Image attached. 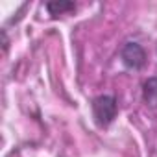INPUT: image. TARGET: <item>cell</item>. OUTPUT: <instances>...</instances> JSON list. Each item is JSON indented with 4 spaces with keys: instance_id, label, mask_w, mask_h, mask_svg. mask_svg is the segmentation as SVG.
<instances>
[{
    "instance_id": "cell-1",
    "label": "cell",
    "mask_w": 157,
    "mask_h": 157,
    "mask_svg": "<svg viewBox=\"0 0 157 157\" xmlns=\"http://www.w3.org/2000/svg\"><path fill=\"white\" fill-rule=\"evenodd\" d=\"M93 122L98 129H107L118 117V100L115 94H98L91 100Z\"/></svg>"
},
{
    "instance_id": "cell-2",
    "label": "cell",
    "mask_w": 157,
    "mask_h": 157,
    "mask_svg": "<svg viewBox=\"0 0 157 157\" xmlns=\"http://www.w3.org/2000/svg\"><path fill=\"white\" fill-rule=\"evenodd\" d=\"M120 61L124 65V68L128 70H142L148 63V54L144 50V46L137 41H126L120 48Z\"/></svg>"
},
{
    "instance_id": "cell-3",
    "label": "cell",
    "mask_w": 157,
    "mask_h": 157,
    "mask_svg": "<svg viewBox=\"0 0 157 157\" xmlns=\"http://www.w3.org/2000/svg\"><path fill=\"white\" fill-rule=\"evenodd\" d=\"M140 94H142V102L150 109H157V76L146 78L140 89Z\"/></svg>"
},
{
    "instance_id": "cell-4",
    "label": "cell",
    "mask_w": 157,
    "mask_h": 157,
    "mask_svg": "<svg viewBox=\"0 0 157 157\" xmlns=\"http://www.w3.org/2000/svg\"><path fill=\"white\" fill-rule=\"evenodd\" d=\"M46 10H48V15L52 19H57L59 15H67L70 11H76V4L68 2V0H52V2H46Z\"/></svg>"
}]
</instances>
